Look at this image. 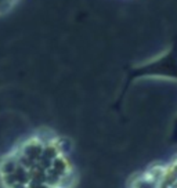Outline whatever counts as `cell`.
<instances>
[{"mask_svg": "<svg viewBox=\"0 0 177 188\" xmlns=\"http://www.w3.org/2000/svg\"><path fill=\"white\" fill-rule=\"evenodd\" d=\"M127 188H177V154L136 173Z\"/></svg>", "mask_w": 177, "mask_h": 188, "instance_id": "7a4b0ae2", "label": "cell"}, {"mask_svg": "<svg viewBox=\"0 0 177 188\" xmlns=\"http://www.w3.org/2000/svg\"><path fill=\"white\" fill-rule=\"evenodd\" d=\"M78 180L71 142L50 129L33 131L0 156L1 188H75Z\"/></svg>", "mask_w": 177, "mask_h": 188, "instance_id": "6da1fadb", "label": "cell"}]
</instances>
